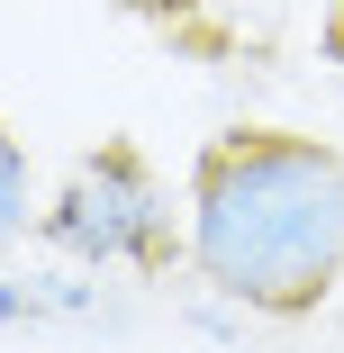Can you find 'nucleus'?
Listing matches in <instances>:
<instances>
[{
  "instance_id": "nucleus-4",
  "label": "nucleus",
  "mask_w": 344,
  "mask_h": 353,
  "mask_svg": "<svg viewBox=\"0 0 344 353\" xmlns=\"http://www.w3.org/2000/svg\"><path fill=\"white\" fill-rule=\"evenodd\" d=\"M145 10H172V0H145Z\"/></svg>"
},
{
  "instance_id": "nucleus-1",
  "label": "nucleus",
  "mask_w": 344,
  "mask_h": 353,
  "mask_svg": "<svg viewBox=\"0 0 344 353\" xmlns=\"http://www.w3.org/2000/svg\"><path fill=\"white\" fill-rule=\"evenodd\" d=\"M344 263V163L299 136L218 145L199 172V272L245 308H308Z\"/></svg>"
},
{
  "instance_id": "nucleus-2",
  "label": "nucleus",
  "mask_w": 344,
  "mask_h": 353,
  "mask_svg": "<svg viewBox=\"0 0 344 353\" xmlns=\"http://www.w3.org/2000/svg\"><path fill=\"white\" fill-rule=\"evenodd\" d=\"M54 236L73 245V254H91V263H145V254H163V208H154V181L136 172L127 154H100V163H82L73 172V190H63V208H54Z\"/></svg>"
},
{
  "instance_id": "nucleus-3",
  "label": "nucleus",
  "mask_w": 344,
  "mask_h": 353,
  "mask_svg": "<svg viewBox=\"0 0 344 353\" xmlns=\"http://www.w3.org/2000/svg\"><path fill=\"white\" fill-rule=\"evenodd\" d=\"M28 227V163H19V145L0 136V245H10Z\"/></svg>"
}]
</instances>
